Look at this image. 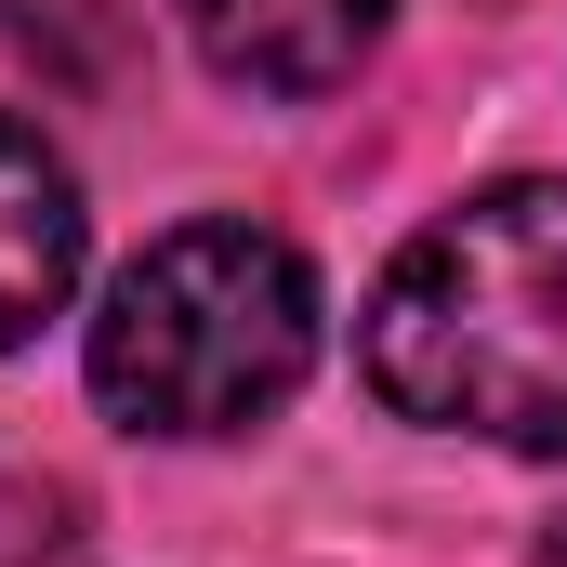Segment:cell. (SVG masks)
Wrapping results in <instances>:
<instances>
[{"label":"cell","mask_w":567,"mask_h":567,"mask_svg":"<svg viewBox=\"0 0 567 567\" xmlns=\"http://www.w3.org/2000/svg\"><path fill=\"white\" fill-rule=\"evenodd\" d=\"M317 370V278L265 225H172L106 278L93 396L133 435H251Z\"/></svg>","instance_id":"obj_2"},{"label":"cell","mask_w":567,"mask_h":567,"mask_svg":"<svg viewBox=\"0 0 567 567\" xmlns=\"http://www.w3.org/2000/svg\"><path fill=\"white\" fill-rule=\"evenodd\" d=\"M80 251H93L80 172H66L53 145L27 133V120H0V357H13L40 317H66V290H80Z\"/></svg>","instance_id":"obj_4"},{"label":"cell","mask_w":567,"mask_h":567,"mask_svg":"<svg viewBox=\"0 0 567 567\" xmlns=\"http://www.w3.org/2000/svg\"><path fill=\"white\" fill-rule=\"evenodd\" d=\"M528 567H567V515H555V528H542V555H528Z\"/></svg>","instance_id":"obj_5"},{"label":"cell","mask_w":567,"mask_h":567,"mask_svg":"<svg viewBox=\"0 0 567 567\" xmlns=\"http://www.w3.org/2000/svg\"><path fill=\"white\" fill-rule=\"evenodd\" d=\"M383 13L396 0H185V40L212 53V80L303 106V93L357 80V53L383 40Z\"/></svg>","instance_id":"obj_3"},{"label":"cell","mask_w":567,"mask_h":567,"mask_svg":"<svg viewBox=\"0 0 567 567\" xmlns=\"http://www.w3.org/2000/svg\"><path fill=\"white\" fill-rule=\"evenodd\" d=\"M370 396L396 423L567 462V185L515 172L435 212L357 317Z\"/></svg>","instance_id":"obj_1"}]
</instances>
